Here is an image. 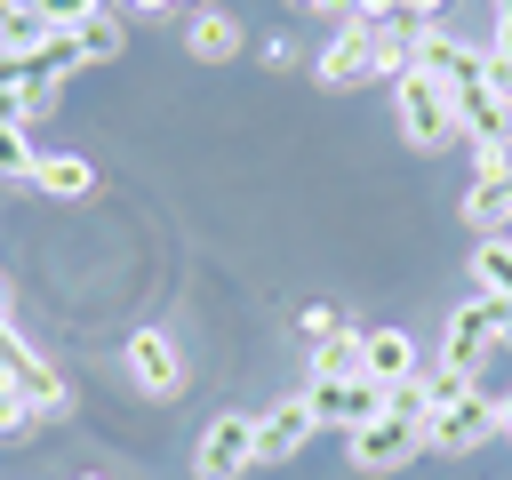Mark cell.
Wrapping results in <instances>:
<instances>
[{"label": "cell", "mask_w": 512, "mask_h": 480, "mask_svg": "<svg viewBox=\"0 0 512 480\" xmlns=\"http://www.w3.org/2000/svg\"><path fill=\"white\" fill-rule=\"evenodd\" d=\"M504 336H512V304H496V296H464V304H448V320H440V368L480 376V360H488Z\"/></svg>", "instance_id": "cell-2"}, {"label": "cell", "mask_w": 512, "mask_h": 480, "mask_svg": "<svg viewBox=\"0 0 512 480\" xmlns=\"http://www.w3.org/2000/svg\"><path fill=\"white\" fill-rule=\"evenodd\" d=\"M120 368H128V384L144 400H176L184 392V352H176L168 328H128L120 336Z\"/></svg>", "instance_id": "cell-8"}, {"label": "cell", "mask_w": 512, "mask_h": 480, "mask_svg": "<svg viewBox=\"0 0 512 480\" xmlns=\"http://www.w3.org/2000/svg\"><path fill=\"white\" fill-rule=\"evenodd\" d=\"M392 120H400V144H416V152H448V144H456V112H448V88H440L424 64L392 72Z\"/></svg>", "instance_id": "cell-1"}, {"label": "cell", "mask_w": 512, "mask_h": 480, "mask_svg": "<svg viewBox=\"0 0 512 480\" xmlns=\"http://www.w3.org/2000/svg\"><path fill=\"white\" fill-rule=\"evenodd\" d=\"M240 48H248V24H240L232 8L208 0V8L184 16V56H192V64H240Z\"/></svg>", "instance_id": "cell-11"}, {"label": "cell", "mask_w": 512, "mask_h": 480, "mask_svg": "<svg viewBox=\"0 0 512 480\" xmlns=\"http://www.w3.org/2000/svg\"><path fill=\"white\" fill-rule=\"evenodd\" d=\"M288 8H296V16H328L336 32H344V24H368V0H288Z\"/></svg>", "instance_id": "cell-19"}, {"label": "cell", "mask_w": 512, "mask_h": 480, "mask_svg": "<svg viewBox=\"0 0 512 480\" xmlns=\"http://www.w3.org/2000/svg\"><path fill=\"white\" fill-rule=\"evenodd\" d=\"M496 16H512V0H496Z\"/></svg>", "instance_id": "cell-28"}, {"label": "cell", "mask_w": 512, "mask_h": 480, "mask_svg": "<svg viewBox=\"0 0 512 480\" xmlns=\"http://www.w3.org/2000/svg\"><path fill=\"white\" fill-rule=\"evenodd\" d=\"M432 408H440L432 376H408V384H392V392H384V416H400V424H432Z\"/></svg>", "instance_id": "cell-16"}, {"label": "cell", "mask_w": 512, "mask_h": 480, "mask_svg": "<svg viewBox=\"0 0 512 480\" xmlns=\"http://www.w3.org/2000/svg\"><path fill=\"white\" fill-rule=\"evenodd\" d=\"M480 240H504L512 232V168L504 176H472V192H464V208H456Z\"/></svg>", "instance_id": "cell-13"}, {"label": "cell", "mask_w": 512, "mask_h": 480, "mask_svg": "<svg viewBox=\"0 0 512 480\" xmlns=\"http://www.w3.org/2000/svg\"><path fill=\"white\" fill-rule=\"evenodd\" d=\"M80 480H104V472H80Z\"/></svg>", "instance_id": "cell-29"}, {"label": "cell", "mask_w": 512, "mask_h": 480, "mask_svg": "<svg viewBox=\"0 0 512 480\" xmlns=\"http://www.w3.org/2000/svg\"><path fill=\"white\" fill-rule=\"evenodd\" d=\"M416 456H424V424L376 416V424L344 432V464H352V472H368V480H392V472H408Z\"/></svg>", "instance_id": "cell-7"}, {"label": "cell", "mask_w": 512, "mask_h": 480, "mask_svg": "<svg viewBox=\"0 0 512 480\" xmlns=\"http://www.w3.org/2000/svg\"><path fill=\"white\" fill-rule=\"evenodd\" d=\"M0 320H8V272H0Z\"/></svg>", "instance_id": "cell-27"}, {"label": "cell", "mask_w": 512, "mask_h": 480, "mask_svg": "<svg viewBox=\"0 0 512 480\" xmlns=\"http://www.w3.org/2000/svg\"><path fill=\"white\" fill-rule=\"evenodd\" d=\"M72 40H80V64L96 72V64H112V56L128 48V24H120V16H88V24L72 32Z\"/></svg>", "instance_id": "cell-15"}, {"label": "cell", "mask_w": 512, "mask_h": 480, "mask_svg": "<svg viewBox=\"0 0 512 480\" xmlns=\"http://www.w3.org/2000/svg\"><path fill=\"white\" fill-rule=\"evenodd\" d=\"M312 440H320V416H312V400H304V392H288V400H264V408H256V472L296 464Z\"/></svg>", "instance_id": "cell-6"}, {"label": "cell", "mask_w": 512, "mask_h": 480, "mask_svg": "<svg viewBox=\"0 0 512 480\" xmlns=\"http://www.w3.org/2000/svg\"><path fill=\"white\" fill-rule=\"evenodd\" d=\"M472 288L496 296V304H512V240H480L472 248Z\"/></svg>", "instance_id": "cell-14"}, {"label": "cell", "mask_w": 512, "mask_h": 480, "mask_svg": "<svg viewBox=\"0 0 512 480\" xmlns=\"http://www.w3.org/2000/svg\"><path fill=\"white\" fill-rule=\"evenodd\" d=\"M440 8H448V0H392V16H416V24H432Z\"/></svg>", "instance_id": "cell-23"}, {"label": "cell", "mask_w": 512, "mask_h": 480, "mask_svg": "<svg viewBox=\"0 0 512 480\" xmlns=\"http://www.w3.org/2000/svg\"><path fill=\"white\" fill-rule=\"evenodd\" d=\"M360 336V376L368 384H408V376H424V352H416V336L408 328H392V320H376V328H352Z\"/></svg>", "instance_id": "cell-10"}, {"label": "cell", "mask_w": 512, "mask_h": 480, "mask_svg": "<svg viewBox=\"0 0 512 480\" xmlns=\"http://www.w3.org/2000/svg\"><path fill=\"white\" fill-rule=\"evenodd\" d=\"M240 472H256V416L248 408H224L192 440V480H240Z\"/></svg>", "instance_id": "cell-5"}, {"label": "cell", "mask_w": 512, "mask_h": 480, "mask_svg": "<svg viewBox=\"0 0 512 480\" xmlns=\"http://www.w3.org/2000/svg\"><path fill=\"white\" fill-rule=\"evenodd\" d=\"M488 88H496V104L512 112V64H504V56H488Z\"/></svg>", "instance_id": "cell-21"}, {"label": "cell", "mask_w": 512, "mask_h": 480, "mask_svg": "<svg viewBox=\"0 0 512 480\" xmlns=\"http://www.w3.org/2000/svg\"><path fill=\"white\" fill-rule=\"evenodd\" d=\"M0 16H40V0H0Z\"/></svg>", "instance_id": "cell-26"}, {"label": "cell", "mask_w": 512, "mask_h": 480, "mask_svg": "<svg viewBox=\"0 0 512 480\" xmlns=\"http://www.w3.org/2000/svg\"><path fill=\"white\" fill-rule=\"evenodd\" d=\"M0 384L32 408V424H48V416H72V376L48 360V352H32L24 336H8L0 328Z\"/></svg>", "instance_id": "cell-3"}, {"label": "cell", "mask_w": 512, "mask_h": 480, "mask_svg": "<svg viewBox=\"0 0 512 480\" xmlns=\"http://www.w3.org/2000/svg\"><path fill=\"white\" fill-rule=\"evenodd\" d=\"M32 192L56 200V208H64V200H88V192H96V168H88L80 152H48V144H40V160H32Z\"/></svg>", "instance_id": "cell-12"}, {"label": "cell", "mask_w": 512, "mask_h": 480, "mask_svg": "<svg viewBox=\"0 0 512 480\" xmlns=\"http://www.w3.org/2000/svg\"><path fill=\"white\" fill-rule=\"evenodd\" d=\"M488 440H496V392H488V384L440 400L432 424H424V448H440V456H480Z\"/></svg>", "instance_id": "cell-4"}, {"label": "cell", "mask_w": 512, "mask_h": 480, "mask_svg": "<svg viewBox=\"0 0 512 480\" xmlns=\"http://www.w3.org/2000/svg\"><path fill=\"white\" fill-rule=\"evenodd\" d=\"M296 328H304L312 344H336V336H352V320H344L336 304H304V312H296Z\"/></svg>", "instance_id": "cell-18"}, {"label": "cell", "mask_w": 512, "mask_h": 480, "mask_svg": "<svg viewBox=\"0 0 512 480\" xmlns=\"http://www.w3.org/2000/svg\"><path fill=\"white\" fill-rule=\"evenodd\" d=\"M32 160H40L32 128H0V176H8V184H32Z\"/></svg>", "instance_id": "cell-17"}, {"label": "cell", "mask_w": 512, "mask_h": 480, "mask_svg": "<svg viewBox=\"0 0 512 480\" xmlns=\"http://www.w3.org/2000/svg\"><path fill=\"white\" fill-rule=\"evenodd\" d=\"M192 8H208V0H136V16H192Z\"/></svg>", "instance_id": "cell-22"}, {"label": "cell", "mask_w": 512, "mask_h": 480, "mask_svg": "<svg viewBox=\"0 0 512 480\" xmlns=\"http://www.w3.org/2000/svg\"><path fill=\"white\" fill-rule=\"evenodd\" d=\"M40 16H48L56 32H80L88 16H104V0H40Z\"/></svg>", "instance_id": "cell-20"}, {"label": "cell", "mask_w": 512, "mask_h": 480, "mask_svg": "<svg viewBox=\"0 0 512 480\" xmlns=\"http://www.w3.org/2000/svg\"><path fill=\"white\" fill-rule=\"evenodd\" d=\"M304 400H312V416L336 424V432H360V424L384 416V384H368V376H312Z\"/></svg>", "instance_id": "cell-9"}, {"label": "cell", "mask_w": 512, "mask_h": 480, "mask_svg": "<svg viewBox=\"0 0 512 480\" xmlns=\"http://www.w3.org/2000/svg\"><path fill=\"white\" fill-rule=\"evenodd\" d=\"M504 240H512V232H504Z\"/></svg>", "instance_id": "cell-30"}, {"label": "cell", "mask_w": 512, "mask_h": 480, "mask_svg": "<svg viewBox=\"0 0 512 480\" xmlns=\"http://www.w3.org/2000/svg\"><path fill=\"white\" fill-rule=\"evenodd\" d=\"M496 440L512 448V392H496Z\"/></svg>", "instance_id": "cell-25"}, {"label": "cell", "mask_w": 512, "mask_h": 480, "mask_svg": "<svg viewBox=\"0 0 512 480\" xmlns=\"http://www.w3.org/2000/svg\"><path fill=\"white\" fill-rule=\"evenodd\" d=\"M488 56H504V64H512V16H496V40H488Z\"/></svg>", "instance_id": "cell-24"}]
</instances>
